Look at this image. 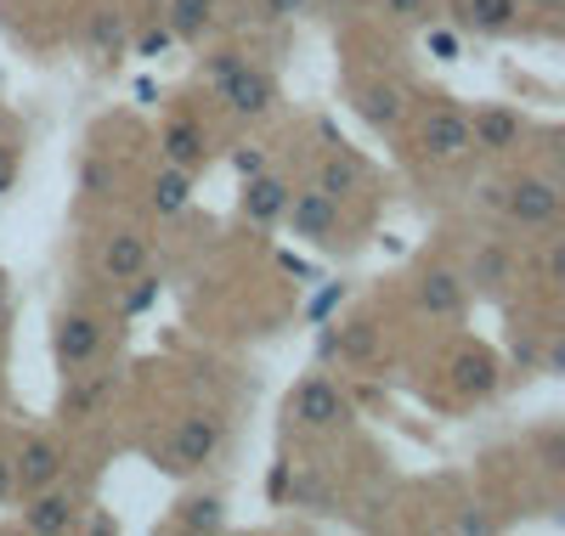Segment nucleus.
<instances>
[{
    "label": "nucleus",
    "mask_w": 565,
    "mask_h": 536,
    "mask_svg": "<svg viewBox=\"0 0 565 536\" xmlns=\"http://www.w3.org/2000/svg\"><path fill=\"white\" fill-rule=\"evenodd\" d=\"M0 300H7V271H0Z\"/></svg>",
    "instance_id": "41"
},
{
    "label": "nucleus",
    "mask_w": 565,
    "mask_h": 536,
    "mask_svg": "<svg viewBox=\"0 0 565 536\" xmlns=\"http://www.w3.org/2000/svg\"><path fill=\"white\" fill-rule=\"evenodd\" d=\"M79 519H85V503L74 492H63V480L34 492L23 508V530H34V536H68V530H79Z\"/></svg>",
    "instance_id": "11"
},
{
    "label": "nucleus",
    "mask_w": 565,
    "mask_h": 536,
    "mask_svg": "<svg viewBox=\"0 0 565 536\" xmlns=\"http://www.w3.org/2000/svg\"><path fill=\"white\" fill-rule=\"evenodd\" d=\"M103 339H108L103 317H90V311H63L57 328H52V362H57V373L90 367V362L103 356Z\"/></svg>",
    "instance_id": "7"
},
{
    "label": "nucleus",
    "mask_w": 565,
    "mask_h": 536,
    "mask_svg": "<svg viewBox=\"0 0 565 536\" xmlns=\"http://www.w3.org/2000/svg\"><path fill=\"white\" fill-rule=\"evenodd\" d=\"M175 530H226V497L221 492H186L181 503H175V519H170Z\"/></svg>",
    "instance_id": "22"
},
{
    "label": "nucleus",
    "mask_w": 565,
    "mask_h": 536,
    "mask_svg": "<svg viewBox=\"0 0 565 536\" xmlns=\"http://www.w3.org/2000/svg\"><path fill=\"white\" fill-rule=\"evenodd\" d=\"M526 12H537V18H548V23H559V12H565V0H521Z\"/></svg>",
    "instance_id": "37"
},
{
    "label": "nucleus",
    "mask_w": 565,
    "mask_h": 536,
    "mask_svg": "<svg viewBox=\"0 0 565 536\" xmlns=\"http://www.w3.org/2000/svg\"><path fill=\"white\" fill-rule=\"evenodd\" d=\"M509 282H514V255L503 249V243H476L469 271H463V288H476V294L498 300V294H509Z\"/></svg>",
    "instance_id": "16"
},
{
    "label": "nucleus",
    "mask_w": 565,
    "mask_h": 536,
    "mask_svg": "<svg viewBox=\"0 0 565 536\" xmlns=\"http://www.w3.org/2000/svg\"><path fill=\"white\" fill-rule=\"evenodd\" d=\"M18 186V148L7 136H0V199H7V192Z\"/></svg>",
    "instance_id": "31"
},
{
    "label": "nucleus",
    "mask_w": 565,
    "mask_h": 536,
    "mask_svg": "<svg viewBox=\"0 0 565 536\" xmlns=\"http://www.w3.org/2000/svg\"><path fill=\"white\" fill-rule=\"evenodd\" d=\"M85 45H90V57L114 63L125 45H130V18H125V7H97V12H90V23H85Z\"/></svg>",
    "instance_id": "21"
},
{
    "label": "nucleus",
    "mask_w": 565,
    "mask_h": 536,
    "mask_svg": "<svg viewBox=\"0 0 565 536\" xmlns=\"http://www.w3.org/2000/svg\"><path fill=\"white\" fill-rule=\"evenodd\" d=\"M159 153H164V164H175V170H204L210 164V130L199 125V119H170L164 130H159Z\"/></svg>",
    "instance_id": "14"
},
{
    "label": "nucleus",
    "mask_w": 565,
    "mask_h": 536,
    "mask_svg": "<svg viewBox=\"0 0 565 536\" xmlns=\"http://www.w3.org/2000/svg\"><path fill=\"white\" fill-rule=\"evenodd\" d=\"M543 282H548V288L565 282V237H548V243H543Z\"/></svg>",
    "instance_id": "29"
},
{
    "label": "nucleus",
    "mask_w": 565,
    "mask_h": 536,
    "mask_svg": "<svg viewBox=\"0 0 565 536\" xmlns=\"http://www.w3.org/2000/svg\"><path fill=\"white\" fill-rule=\"evenodd\" d=\"M430 29V23H424ZM430 52L441 57V63H458V34H447V29H430Z\"/></svg>",
    "instance_id": "33"
},
{
    "label": "nucleus",
    "mask_w": 565,
    "mask_h": 536,
    "mask_svg": "<svg viewBox=\"0 0 565 536\" xmlns=\"http://www.w3.org/2000/svg\"><path fill=\"white\" fill-rule=\"evenodd\" d=\"M322 356H340V362H373L380 356V322L373 317H356V322H345V328H334V333H322Z\"/></svg>",
    "instance_id": "20"
},
{
    "label": "nucleus",
    "mask_w": 565,
    "mask_h": 536,
    "mask_svg": "<svg viewBox=\"0 0 565 536\" xmlns=\"http://www.w3.org/2000/svg\"><path fill=\"white\" fill-rule=\"evenodd\" d=\"M413 305L430 322H458L463 305H469V288H463V277L452 266H424L413 277Z\"/></svg>",
    "instance_id": "9"
},
{
    "label": "nucleus",
    "mask_w": 565,
    "mask_h": 536,
    "mask_svg": "<svg viewBox=\"0 0 565 536\" xmlns=\"http://www.w3.org/2000/svg\"><path fill=\"white\" fill-rule=\"evenodd\" d=\"M492 204L521 232H554V221H559V181L548 170H521V175H509L492 192Z\"/></svg>",
    "instance_id": "1"
},
{
    "label": "nucleus",
    "mask_w": 565,
    "mask_h": 536,
    "mask_svg": "<svg viewBox=\"0 0 565 536\" xmlns=\"http://www.w3.org/2000/svg\"><path fill=\"white\" fill-rule=\"evenodd\" d=\"M526 18L521 0H458V23L481 40H498V34H514Z\"/></svg>",
    "instance_id": "17"
},
{
    "label": "nucleus",
    "mask_w": 565,
    "mask_h": 536,
    "mask_svg": "<svg viewBox=\"0 0 565 536\" xmlns=\"http://www.w3.org/2000/svg\"><path fill=\"white\" fill-rule=\"evenodd\" d=\"M148 204H153L159 215H181L186 204H193V170L164 164V170L153 175V186H148Z\"/></svg>",
    "instance_id": "24"
},
{
    "label": "nucleus",
    "mask_w": 565,
    "mask_h": 536,
    "mask_svg": "<svg viewBox=\"0 0 565 536\" xmlns=\"http://www.w3.org/2000/svg\"><path fill=\"white\" fill-rule=\"evenodd\" d=\"M447 373H452V389H458L463 401H487L492 389H498V356L487 345H458L452 362H447Z\"/></svg>",
    "instance_id": "12"
},
{
    "label": "nucleus",
    "mask_w": 565,
    "mask_h": 536,
    "mask_svg": "<svg viewBox=\"0 0 565 536\" xmlns=\"http://www.w3.org/2000/svg\"><path fill=\"white\" fill-rule=\"evenodd\" d=\"M244 57H249V52H238V45H221V52H210V57H204V79H210V90H215L232 68H238Z\"/></svg>",
    "instance_id": "28"
},
{
    "label": "nucleus",
    "mask_w": 565,
    "mask_h": 536,
    "mask_svg": "<svg viewBox=\"0 0 565 536\" xmlns=\"http://www.w3.org/2000/svg\"><path fill=\"white\" fill-rule=\"evenodd\" d=\"M334 12H356V7H367V0H328Z\"/></svg>",
    "instance_id": "40"
},
{
    "label": "nucleus",
    "mask_w": 565,
    "mask_h": 536,
    "mask_svg": "<svg viewBox=\"0 0 565 536\" xmlns=\"http://www.w3.org/2000/svg\"><path fill=\"white\" fill-rule=\"evenodd\" d=\"M170 40H175L170 29H148V34L136 40V52H141V57H159V52H170Z\"/></svg>",
    "instance_id": "34"
},
{
    "label": "nucleus",
    "mask_w": 565,
    "mask_h": 536,
    "mask_svg": "<svg viewBox=\"0 0 565 536\" xmlns=\"http://www.w3.org/2000/svg\"><path fill=\"white\" fill-rule=\"evenodd\" d=\"M537 463H543V474H565V424L537 429Z\"/></svg>",
    "instance_id": "27"
},
{
    "label": "nucleus",
    "mask_w": 565,
    "mask_h": 536,
    "mask_svg": "<svg viewBox=\"0 0 565 536\" xmlns=\"http://www.w3.org/2000/svg\"><path fill=\"white\" fill-rule=\"evenodd\" d=\"M226 447V418L221 412H210V407H193L181 424H175V435H170V474H193V469H204V463H215V452Z\"/></svg>",
    "instance_id": "4"
},
{
    "label": "nucleus",
    "mask_w": 565,
    "mask_h": 536,
    "mask_svg": "<svg viewBox=\"0 0 565 536\" xmlns=\"http://www.w3.org/2000/svg\"><path fill=\"white\" fill-rule=\"evenodd\" d=\"M215 96L226 103V114L232 119H266L271 108H277V79H271V68L266 63H238L221 85H215Z\"/></svg>",
    "instance_id": "6"
},
{
    "label": "nucleus",
    "mask_w": 565,
    "mask_h": 536,
    "mask_svg": "<svg viewBox=\"0 0 565 536\" xmlns=\"http://www.w3.org/2000/svg\"><path fill=\"white\" fill-rule=\"evenodd\" d=\"M289 412L306 435H340L345 424H351V401H345V389L328 378V373H311V378H300L295 389H289Z\"/></svg>",
    "instance_id": "2"
},
{
    "label": "nucleus",
    "mask_w": 565,
    "mask_h": 536,
    "mask_svg": "<svg viewBox=\"0 0 565 536\" xmlns=\"http://www.w3.org/2000/svg\"><path fill=\"white\" fill-rule=\"evenodd\" d=\"M526 114H514L503 103H481L476 114H469V141H476L481 153L503 159V153H521V141H526Z\"/></svg>",
    "instance_id": "10"
},
{
    "label": "nucleus",
    "mask_w": 565,
    "mask_h": 536,
    "mask_svg": "<svg viewBox=\"0 0 565 536\" xmlns=\"http://www.w3.org/2000/svg\"><path fill=\"white\" fill-rule=\"evenodd\" d=\"M97 266H103L108 282H136V271H148V237L130 232V226H125V232H108Z\"/></svg>",
    "instance_id": "19"
},
{
    "label": "nucleus",
    "mask_w": 565,
    "mask_h": 536,
    "mask_svg": "<svg viewBox=\"0 0 565 536\" xmlns=\"http://www.w3.org/2000/svg\"><path fill=\"white\" fill-rule=\"evenodd\" d=\"M79 530H97V536H108V530H119V519H108V514H90V519H79Z\"/></svg>",
    "instance_id": "38"
},
{
    "label": "nucleus",
    "mask_w": 565,
    "mask_h": 536,
    "mask_svg": "<svg viewBox=\"0 0 565 536\" xmlns=\"http://www.w3.org/2000/svg\"><path fill=\"white\" fill-rule=\"evenodd\" d=\"M0 497H12V458H0Z\"/></svg>",
    "instance_id": "39"
},
{
    "label": "nucleus",
    "mask_w": 565,
    "mask_h": 536,
    "mask_svg": "<svg viewBox=\"0 0 565 536\" xmlns=\"http://www.w3.org/2000/svg\"><path fill=\"white\" fill-rule=\"evenodd\" d=\"M210 23H215V0H170L164 7V29L186 45H199L210 34Z\"/></svg>",
    "instance_id": "23"
},
{
    "label": "nucleus",
    "mask_w": 565,
    "mask_h": 536,
    "mask_svg": "<svg viewBox=\"0 0 565 536\" xmlns=\"http://www.w3.org/2000/svg\"><path fill=\"white\" fill-rule=\"evenodd\" d=\"M289 181L282 175H244V192H238V215L249 221V226H271V221H282V210H289Z\"/></svg>",
    "instance_id": "15"
},
{
    "label": "nucleus",
    "mask_w": 565,
    "mask_h": 536,
    "mask_svg": "<svg viewBox=\"0 0 565 536\" xmlns=\"http://www.w3.org/2000/svg\"><path fill=\"white\" fill-rule=\"evenodd\" d=\"M380 12L402 29H424V23H436V0H380Z\"/></svg>",
    "instance_id": "26"
},
{
    "label": "nucleus",
    "mask_w": 565,
    "mask_h": 536,
    "mask_svg": "<svg viewBox=\"0 0 565 536\" xmlns=\"http://www.w3.org/2000/svg\"><path fill=\"white\" fill-rule=\"evenodd\" d=\"M68 389H63V424H90L103 412V401L114 396V373H63Z\"/></svg>",
    "instance_id": "18"
},
{
    "label": "nucleus",
    "mask_w": 565,
    "mask_h": 536,
    "mask_svg": "<svg viewBox=\"0 0 565 536\" xmlns=\"http://www.w3.org/2000/svg\"><path fill=\"white\" fill-rule=\"evenodd\" d=\"M68 474V447L57 435H29L12 458V497H34L45 485H57Z\"/></svg>",
    "instance_id": "5"
},
{
    "label": "nucleus",
    "mask_w": 565,
    "mask_h": 536,
    "mask_svg": "<svg viewBox=\"0 0 565 536\" xmlns=\"http://www.w3.org/2000/svg\"><path fill=\"white\" fill-rule=\"evenodd\" d=\"M317 0H260V18H271V23H282V18H300V12H311Z\"/></svg>",
    "instance_id": "30"
},
{
    "label": "nucleus",
    "mask_w": 565,
    "mask_h": 536,
    "mask_svg": "<svg viewBox=\"0 0 565 536\" xmlns=\"http://www.w3.org/2000/svg\"><path fill=\"white\" fill-rule=\"evenodd\" d=\"M136 282H141V288H130V300H125V311H148V305L159 300V282H153V277H141V271H136Z\"/></svg>",
    "instance_id": "32"
},
{
    "label": "nucleus",
    "mask_w": 565,
    "mask_h": 536,
    "mask_svg": "<svg viewBox=\"0 0 565 536\" xmlns=\"http://www.w3.org/2000/svg\"><path fill=\"white\" fill-rule=\"evenodd\" d=\"M351 103H356V114L373 125V130H396L402 119H407V90L396 85V79H362L356 90H351Z\"/></svg>",
    "instance_id": "13"
},
{
    "label": "nucleus",
    "mask_w": 565,
    "mask_h": 536,
    "mask_svg": "<svg viewBox=\"0 0 565 536\" xmlns=\"http://www.w3.org/2000/svg\"><path fill=\"white\" fill-rule=\"evenodd\" d=\"M362 186V164L351 159V153H328L322 164H317V192H328V199H351V192Z\"/></svg>",
    "instance_id": "25"
},
{
    "label": "nucleus",
    "mask_w": 565,
    "mask_h": 536,
    "mask_svg": "<svg viewBox=\"0 0 565 536\" xmlns=\"http://www.w3.org/2000/svg\"><path fill=\"white\" fill-rule=\"evenodd\" d=\"M232 170H238V175H260L266 170V153L260 148H238V153H232Z\"/></svg>",
    "instance_id": "35"
},
{
    "label": "nucleus",
    "mask_w": 565,
    "mask_h": 536,
    "mask_svg": "<svg viewBox=\"0 0 565 536\" xmlns=\"http://www.w3.org/2000/svg\"><path fill=\"white\" fill-rule=\"evenodd\" d=\"M418 153L430 159V164H458L476 153V141H469V114L458 103H447V96H436L430 108L418 114Z\"/></svg>",
    "instance_id": "3"
},
{
    "label": "nucleus",
    "mask_w": 565,
    "mask_h": 536,
    "mask_svg": "<svg viewBox=\"0 0 565 536\" xmlns=\"http://www.w3.org/2000/svg\"><path fill=\"white\" fill-rule=\"evenodd\" d=\"M289 226H295V237H306V243H317V249H340L345 243V215H340V199H328V192H289Z\"/></svg>",
    "instance_id": "8"
},
{
    "label": "nucleus",
    "mask_w": 565,
    "mask_h": 536,
    "mask_svg": "<svg viewBox=\"0 0 565 536\" xmlns=\"http://www.w3.org/2000/svg\"><path fill=\"white\" fill-rule=\"evenodd\" d=\"M108 186H114V170L90 159V164H85V192H108Z\"/></svg>",
    "instance_id": "36"
}]
</instances>
